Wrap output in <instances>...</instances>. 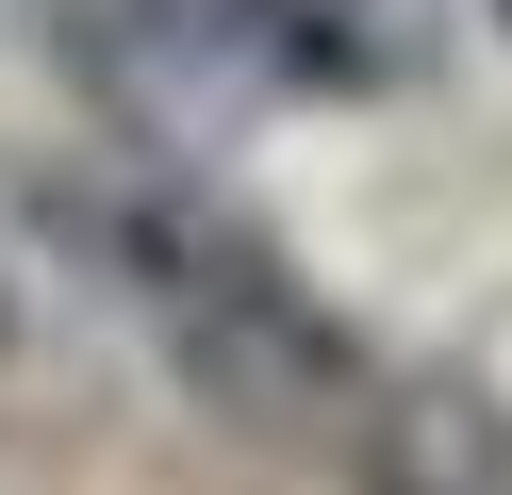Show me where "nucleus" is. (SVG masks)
Masks as SVG:
<instances>
[{"instance_id":"2","label":"nucleus","mask_w":512,"mask_h":495,"mask_svg":"<svg viewBox=\"0 0 512 495\" xmlns=\"http://www.w3.org/2000/svg\"><path fill=\"white\" fill-rule=\"evenodd\" d=\"M215 33L281 99H413L496 33V0H215Z\"/></svg>"},{"instance_id":"1","label":"nucleus","mask_w":512,"mask_h":495,"mask_svg":"<svg viewBox=\"0 0 512 495\" xmlns=\"http://www.w3.org/2000/svg\"><path fill=\"white\" fill-rule=\"evenodd\" d=\"M67 231H83V264L133 281V314L166 330V363L215 396V413L298 429L314 396H347L331 297H314L248 215H215V198H182V182H133V198H67Z\"/></svg>"}]
</instances>
